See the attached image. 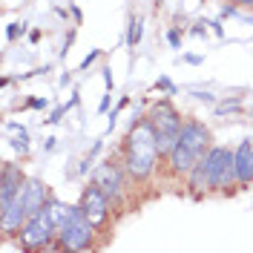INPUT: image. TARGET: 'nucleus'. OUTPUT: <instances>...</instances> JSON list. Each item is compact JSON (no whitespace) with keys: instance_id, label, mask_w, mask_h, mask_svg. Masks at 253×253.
Wrapping results in <instances>:
<instances>
[{"instance_id":"f257e3e1","label":"nucleus","mask_w":253,"mask_h":253,"mask_svg":"<svg viewBox=\"0 0 253 253\" xmlns=\"http://www.w3.org/2000/svg\"><path fill=\"white\" fill-rule=\"evenodd\" d=\"M158 161H161V153H158L156 124L150 121V115H144L126 132L124 147H121V167L129 175V181L144 184L156 175Z\"/></svg>"},{"instance_id":"f03ea898","label":"nucleus","mask_w":253,"mask_h":253,"mask_svg":"<svg viewBox=\"0 0 253 253\" xmlns=\"http://www.w3.org/2000/svg\"><path fill=\"white\" fill-rule=\"evenodd\" d=\"M205 173L210 193H227L230 187H239L236 178V150L221 147V144H210V150L205 153Z\"/></svg>"},{"instance_id":"7ed1b4c3","label":"nucleus","mask_w":253,"mask_h":253,"mask_svg":"<svg viewBox=\"0 0 253 253\" xmlns=\"http://www.w3.org/2000/svg\"><path fill=\"white\" fill-rule=\"evenodd\" d=\"M95 233H101V230L89 221L84 207L75 205L69 210L66 221L58 227V245H61V251H89V248H95Z\"/></svg>"},{"instance_id":"20e7f679","label":"nucleus","mask_w":253,"mask_h":253,"mask_svg":"<svg viewBox=\"0 0 253 253\" xmlns=\"http://www.w3.org/2000/svg\"><path fill=\"white\" fill-rule=\"evenodd\" d=\"M17 239H20L23 251H61V245H58V227L52 224L46 207L26 219V224L20 227Z\"/></svg>"},{"instance_id":"39448f33","label":"nucleus","mask_w":253,"mask_h":253,"mask_svg":"<svg viewBox=\"0 0 253 253\" xmlns=\"http://www.w3.org/2000/svg\"><path fill=\"white\" fill-rule=\"evenodd\" d=\"M92 181L104 190L107 196H110L112 207L124 205L129 175L124 173V167H121V164H115V161H104V164H98V167H95V173H92Z\"/></svg>"},{"instance_id":"423d86ee","label":"nucleus","mask_w":253,"mask_h":253,"mask_svg":"<svg viewBox=\"0 0 253 253\" xmlns=\"http://www.w3.org/2000/svg\"><path fill=\"white\" fill-rule=\"evenodd\" d=\"M81 207H84V213L89 216V221H92L98 230H104V227H110L112 221V202L110 196L104 193V190L98 187V184H86L84 187V193H81Z\"/></svg>"},{"instance_id":"0eeeda50","label":"nucleus","mask_w":253,"mask_h":253,"mask_svg":"<svg viewBox=\"0 0 253 253\" xmlns=\"http://www.w3.org/2000/svg\"><path fill=\"white\" fill-rule=\"evenodd\" d=\"M178 141L190 147V150H196L199 156H205L207 150H210V144H213V132L207 129L205 121H196V118H184V124L178 129Z\"/></svg>"},{"instance_id":"6e6552de","label":"nucleus","mask_w":253,"mask_h":253,"mask_svg":"<svg viewBox=\"0 0 253 253\" xmlns=\"http://www.w3.org/2000/svg\"><path fill=\"white\" fill-rule=\"evenodd\" d=\"M29 219V210H26V202H23V190L17 193L15 199L9 202L6 207H0V230H3V236H17L20 233V227L26 224Z\"/></svg>"},{"instance_id":"1a4fd4ad","label":"nucleus","mask_w":253,"mask_h":253,"mask_svg":"<svg viewBox=\"0 0 253 253\" xmlns=\"http://www.w3.org/2000/svg\"><path fill=\"white\" fill-rule=\"evenodd\" d=\"M147 115H150V121L156 124V132H173V135H178V129L184 124L181 112L175 110L167 98H161L158 104H153V110L147 112Z\"/></svg>"},{"instance_id":"9d476101","label":"nucleus","mask_w":253,"mask_h":253,"mask_svg":"<svg viewBox=\"0 0 253 253\" xmlns=\"http://www.w3.org/2000/svg\"><path fill=\"white\" fill-rule=\"evenodd\" d=\"M202 158H205V156H199L196 150H190V147H184V144L178 141L173 147V153H170V156H164V164H167V170H170L175 178H187L190 170H193Z\"/></svg>"},{"instance_id":"9b49d317","label":"nucleus","mask_w":253,"mask_h":253,"mask_svg":"<svg viewBox=\"0 0 253 253\" xmlns=\"http://www.w3.org/2000/svg\"><path fill=\"white\" fill-rule=\"evenodd\" d=\"M23 184H26L23 170H20L17 164H12V161H6V164H3V178H0V207L9 205L17 193L23 190Z\"/></svg>"},{"instance_id":"f8f14e48","label":"nucleus","mask_w":253,"mask_h":253,"mask_svg":"<svg viewBox=\"0 0 253 253\" xmlns=\"http://www.w3.org/2000/svg\"><path fill=\"white\" fill-rule=\"evenodd\" d=\"M49 199H52V193H49L46 181H41V178H26V184H23V202H26L29 216L41 213V210L46 207Z\"/></svg>"},{"instance_id":"ddd939ff","label":"nucleus","mask_w":253,"mask_h":253,"mask_svg":"<svg viewBox=\"0 0 253 253\" xmlns=\"http://www.w3.org/2000/svg\"><path fill=\"white\" fill-rule=\"evenodd\" d=\"M236 178H239V187H248L253 181V144L251 138L236 147Z\"/></svg>"},{"instance_id":"4468645a","label":"nucleus","mask_w":253,"mask_h":253,"mask_svg":"<svg viewBox=\"0 0 253 253\" xmlns=\"http://www.w3.org/2000/svg\"><path fill=\"white\" fill-rule=\"evenodd\" d=\"M187 190L193 196H202V193H210V184H207V173H205V161H199L187 175Z\"/></svg>"},{"instance_id":"2eb2a0df","label":"nucleus","mask_w":253,"mask_h":253,"mask_svg":"<svg viewBox=\"0 0 253 253\" xmlns=\"http://www.w3.org/2000/svg\"><path fill=\"white\" fill-rule=\"evenodd\" d=\"M69 210H72V207L66 205V202H61L58 196H52V199L46 202V213H49V219H52V224H55V227H61L63 221H66Z\"/></svg>"},{"instance_id":"dca6fc26","label":"nucleus","mask_w":253,"mask_h":253,"mask_svg":"<svg viewBox=\"0 0 253 253\" xmlns=\"http://www.w3.org/2000/svg\"><path fill=\"white\" fill-rule=\"evenodd\" d=\"M141 17H135V15H129V20H126V46L129 49H135L138 46V41H141Z\"/></svg>"},{"instance_id":"f3484780","label":"nucleus","mask_w":253,"mask_h":253,"mask_svg":"<svg viewBox=\"0 0 253 253\" xmlns=\"http://www.w3.org/2000/svg\"><path fill=\"white\" fill-rule=\"evenodd\" d=\"M23 32H26V23H12V26L6 29V38H9V41H17Z\"/></svg>"},{"instance_id":"a211bd4d","label":"nucleus","mask_w":253,"mask_h":253,"mask_svg":"<svg viewBox=\"0 0 253 253\" xmlns=\"http://www.w3.org/2000/svg\"><path fill=\"white\" fill-rule=\"evenodd\" d=\"M167 41H170V46H173V49H181V32L170 29V32H167Z\"/></svg>"},{"instance_id":"6ab92c4d","label":"nucleus","mask_w":253,"mask_h":253,"mask_svg":"<svg viewBox=\"0 0 253 253\" xmlns=\"http://www.w3.org/2000/svg\"><path fill=\"white\" fill-rule=\"evenodd\" d=\"M98 58H101V52H98V49H95V52H89V55H86V58L81 61V69H86V66H89V63H95Z\"/></svg>"},{"instance_id":"aec40b11","label":"nucleus","mask_w":253,"mask_h":253,"mask_svg":"<svg viewBox=\"0 0 253 253\" xmlns=\"http://www.w3.org/2000/svg\"><path fill=\"white\" fill-rule=\"evenodd\" d=\"M26 107H32V110H43V107H46V98H32V101H26Z\"/></svg>"},{"instance_id":"412c9836","label":"nucleus","mask_w":253,"mask_h":253,"mask_svg":"<svg viewBox=\"0 0 253 253\" xmlns=\"http://www.w3.org/2000/svg\"><path fill=\"white\" fill-rule=\"evenodd\" d=\"M156 89H164V92H173V84H170L167 78H161V81L156 84Z\"/></svg>"},{"instance_id":"4be33fe9","label":"nucleus","mask_w":253,"mask_h":253,"mask_svg":"<svg viewBox=\"0 0 253 253\" xmlns=\"http://www.w3.org/2000/svg\"><path fill=\"white\" fill-rule=\"evenodd\" d=\"M236 9H239L236 3H233V6H224V9H221V17H233L236 15Z\"/></svg>"},{"instance_id":"5701e85b","label":"nucleus","mask_w":253,"mask_h":253,"mask_svg":"<svg viewBox=\"0 0 253 253\" xmlns=\"http://www.w3.org/2000/svg\"><path fill=\"white\" fill-rule=\"evenodd\" d=\"M239 9H253V0H233Z\"/></svg>"},{"instance_id":"b1692460","label":"nucleus","mask_w":253,"mask_h":253,"mask_svg":"<svg viewBox=\"0 0 253 253\" xmlns=\"http://www.w3.org/2000/svg\"><path fill=\"white\" fill-rule=\"evenodd\" d=\"M196 98H199V101H207V104L213 101V95H210V92H199V95H196Z\"/></svg>"},{"instance_id":"393cba45","label":"nucleus","mask_w":253,"mask_h":253,"mask_svg":"<svg viewBox=\"0 0 253 253\" xmlns=\"http://www.w3.org/2000/svg\"><path fill=\"white\" fill-rule=\"evenodd\" d=\"M104 81H107V89H112V75H110V69H104Z\"/></svg>"},{"instance_id":"a878e982","label":"nucleus","mask_w":253,"mask_h":253,"mask_svg":"<svg viewBox=\"0 0 253 253\" xmlns=\"http://www.w3.org/2000/svg\"><path fill=\"white\" fill-rule=\"evenodd\" d=\"M107 107H110V95H104V101H101V107H98V110L107 112Z\"/></svg>"},{"instance_id":"bb28decb","label":"nucleus","mask_w":253,"mask_h":253,"mask_svg":"<svg viewBox=\"0 0 253 253\" xmlns=\"http://www.w3.org/2000/svg\"><path fill=\"white\" fill-rule=\"evenodd\" d=\"M251 112H253V110H251Z\"/></svg>"}]
</instances>
